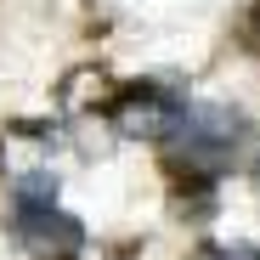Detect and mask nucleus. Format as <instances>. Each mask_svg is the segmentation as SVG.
<instances>
[{
  "instance_id": "nucleus-2",
  "label": "nucleus",
  "mask_w": 260,
  "mask_h": 260,
  "mask_svg": "<svg viewBox=\"0 0 260 260\" xmlns=\"http://www.w3.org/2000/svg\"><path fill=\"white\" fill-rule=\"evenodd\" d=\"M17 238H23V249H34V254H79V243H85V226L74 221L68 209H51V204H23V221H17Z\"/></svg>"
},
{
  "instance_id": "nucleus-5",
  "label": "nucleus",
  "mask_w": 260,
  "mask_h": 260,
  "mask_svg": "<svg viewBox=\"0 0 260 260\" xmlns=\"http://www.w3.org/2000/svg\"><path fill=\"white\" fill-rule=\"evenodd\" d=\"M204 260H260V254L243 249V243H232V249H204Z\"/></svg>"
},
{
  "instance_id": "nucleus-6",
  "label": "nucleus",
  "mask_w": 260,
  "mask_h": 260,
  "mask_svg": "<svg viewBox=\"0 0 260 260\" xmlns=\"http://www.w3.org/2000/svg\"><path fill=\"white\" fill-rule=\"evenodd\" d=\"M249 46H254V51H260V6H254V12H249Z\"/></svg>"
},
{
  "instance_id": "nucleus-3",
  "label": "nucleus",
  "mask_w": 260,
  "mask_h": 260,
  "mask_svg": "<svg viewBox=\"0 0 260 260\" xmlns=\"http://www.w3.org/2000/svg\"><path fill=\"white\" fill-rule=\"evenodd\" d=\"M187 136H192L198 147H226V142L243 136V113H238V108H198V113L187 119Z\"/></svg>"
},
{
  "instance_id": "nucleus-1",
  "label": "nucleus",
  "mask_w": 260,
  "mask_h": 260,
  "mask_svg": "<svg viewBox=\"0 0 260 260\" xmlns=\"http://www.w3.org/2000/svg\"><path fill=\"white\" fill-rule=\"evenodd\" d=\"M113 124H119V136L164 142V136H176V130L187 124V113L170 102L164 91H153V85H136V91H124V96L113 102Z\"/></svg>"
},
{
  "instance_id": "nucleus-4",
  "label": "nucleus",
  "mask_w": 260,
  "mask_h": 260,
  "mask_svg": "<svg viewBox=\"0 0 260 260\" xmlns=\"http://www.w3.org/2000/svg\"><path fill=\"white\" fill-rule=\"evenodd\" d=\"M17 198H23V204H51V198H57V181L46 176V170H34V176H17Z\"/></svg>"
},
{
  "instance_id": "nucleus-7",
  "label": "nucleus",
  "mask_w": 260,
  "mask_h": 260,
  "mask_svg": "<svg viewBox=\"0 0 260 260\" xmlns=\"http://www.w3.org/2000/svg\"><path fill=\"white\" fill-rule=\"evenodd\" d=\"M62 260H68V254H62Z\"/></svg>"
}]
</instances>
